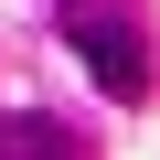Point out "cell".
I'll return each mask as SVG.
<instances>
[{"label":"cell","mask_w":160,"mask_h":160,"mask_svg":"<svg viewBox=\"0 0 160 160\" xmlns=\"http://www.w3.org/2000/svg\"><path fill=\"white\" fill-rule=\"evenodd\" d=\"M75 53H86L96 96H118V107H139V96H149V43H139L128 22H96V11H75Z\"/></svg>","instance_id":"obj_1"},{"label":"cell","mask_w":160,"mask_h":160,"mask_svg":"<svg viewBox=\"0 0 160 160\" xmlns=\"http://www.w3.org/2000/svg\"><path fill=\"white\" fill-rule=\"evenodd\" d=\"M0 160H86V139H75L64 118H11L0 128Z\"/></svg>","instance_id":"obj_2"}]
</instances>
